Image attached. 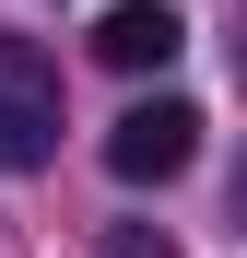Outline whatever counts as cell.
Returning a JSON list of instances; mask_svg holds the SVG:
<instances>
[{
	"label": "cell",
	"instance_id": "obj_1",
	"mask_svg": "<svg viewBox=\"0 0 247 258\" xmlns=\"http://www.w3.org/2000/svg\"><path fill=\"white\" fill-rule=\"evenodd\" d=\"M59 153V59L35 35H0V176H35Z\"/></svg>",
	"mask_w": 247,
	"mask_h": 258
},
{
	"label": "cell",
	"instance_id": "obj_2",
	"mask_svg": "<svg viewBox=\"0 0 247 258\" xmlns=\"http://www.w3.org/2000/svg\"><path fill=\"white\" fill-rule=\"evenodd\" d=\"M200 164V106L188 94H153L106 129V176H130V188H165V176H188Z\"/></svg>",
	"mask_w": 247,
	"mask_h": 258
},
{
	"label": "cell",
	"instance_id": "obj_3",
	"mask_svg": "<svg viewBox=\"0 0 247 258\" xmlns=\"http://www.w3.org/2000/svg\"><path fill=\"white\" fill-rule=\"evenodd\" d=\"M177 47H188V24L165 12V0H118V12L94 24V59H106V71H165Z\"/></svg>",
	"mask_w": 247,
	"mask_h": 258
},
{
	"label": "cell",
	"instance_id": "obj_4",
	"mask_svg": "<svg viewBox=\"0 0 247 258\" xmlns=\"http://www.w3.org/2000/svg\"><path fill=\"white\" fill-rule=\"evenodd\" d=\"M94 258H188V246L165 235V223H106V246H94Z\"/></svg>",
	"mask_w": 247,
	"mask_h": 258
}]
</instances>
